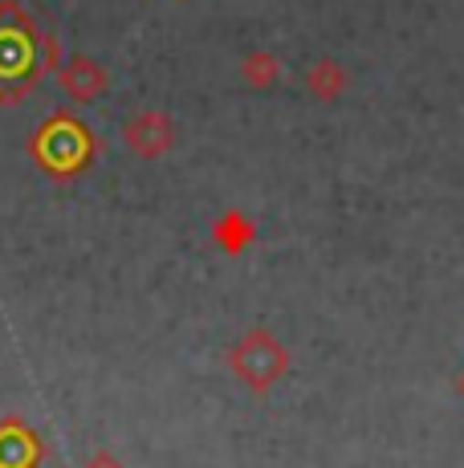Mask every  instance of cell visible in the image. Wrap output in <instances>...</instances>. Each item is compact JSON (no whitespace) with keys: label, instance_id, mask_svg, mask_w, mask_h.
<instances>
[{"label":"cell","instance_id":"obj_1","mask_svg":"<svg viewBox=\"0 0 464 468\" xmlns=\"http://www.w3.org/2000/svg\"><path fill=\"white\" fill-rule=\"evenodd\" d=\"M228 367L248 391H269V387L290 371V355H285V346L269 330H248V335L228 350Z\"/></svg>","mask_w":464,"mask_h":468},{"label":"cell","instance_id":"obj_2","mask_svg":"<svg viewBox=\"0 0 464 468\" xmlns=\"http://www.w3.org/2000/svg\"><path fill=\"white\" fill-rule=\"evenodd\" d=\"M94 143H90V131L82 127L78 119L69 114H53V119L41 127V134H33V155L41 159L49 171H78L90 159Z\"/></svg>","mask_w":464,"mask_h":468},{"label":"cell","instance_id":"obj_3","mask_svg":"<svg viewBox=\"0 0 464 468\" xmlns=\"http://www.w3.org/2000/svg\"><path fill=\"white\" fill-rule=\"evenodd\" d=\"M37 66V33H33V21L25 16V8L16 0H0V78H33L37 82L41 74H33Z\"/></svg>","mask_w":464,"mask_h":468},{"label":"cell","instance_id":"obj_4","mask_svg":"<svg viewBox=\"0 0 464 468\" xmlns=\"http://www.w3.org/2000/svg\"><path fill=\"white\" fill-rule=\"evenodd\" d=\"M175 143V127L163 111H139L122 122V147L139 159H159L167 155Z\"/></svg>","mask_w":464,"mask_h":468},{"label":"cell","instance_id":"obj_5","mask_svg":"<svg viewBox=\"0 0 464 468\" xmlns=\"http://www.w3.org/2000/svg\"><path fill=\"white\" fill-rule=\"evenodd\" d=\"M58 86H61V94H69L74 102H94L106 90V69L86 58V53H74L69 61L58 66Z\"/></svg>","mask_w":464,"mask_h":468},{"label":"cell","instance_id":"obj_6","mask_svg":"<svg viewBox=\"0 0 464 468\" xmlns=\"http://www.w3.org/2000/svg\"><path fill=\"white\" fill-rule=\"evenodd\" d=\"M37 461V440L25 424L8 420L0 424V468H33Z\"/></svg>","mask_w":464,"mask_h":468},{"label":"cell","instance_id":"obj_7","mask_svg":"<svg viewBox=\"0 0 464 468\" xmlns=\"http://www.w3.org/2000/svg\"><path fill=\"white\" fill-rule=\"evenodd\" d=\"M310 90H314L322 102H330V98H338L343 94V86H346V69L338 66V61H330V58H322L314 69H310Z\"/></svg>","mask_w":464,"mask_h":468},{"label":"cell","instance_id":"obj_8","mask_svg":"<svg viewBox=\"0 0 464 468\" xmlns=\"http://www.w3.org/2000/svg\"><path fill=\"white\" fill-rule=\"evenodd\" d=\"M216 240H220V249H228V253H240V249L253 240V224H248L240 212H228L225 220L216 224Z\"/></svg>","mask_w":464,"mask_h":468},{"label":"cell","instance_id":"obj_9","mask_svg":"<svg viewBox=\"0 0 464 468\" xmlns=\"http://www.w3.org/2000/svg\"><path fill=\"white\" fill-rule=\"evenodd\" d=\"M240 74H245L253 86H273V82H278V78H281V61L273 58V53L257 49V53H248V58H245V66H240Z\"/></svg>","mask_w":464,"mask_h":468}]
</instances>
